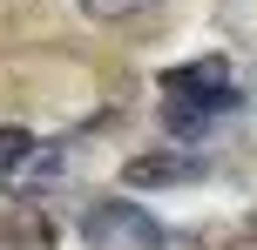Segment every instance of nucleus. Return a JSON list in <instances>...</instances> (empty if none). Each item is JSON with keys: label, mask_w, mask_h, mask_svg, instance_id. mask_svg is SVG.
<instances>
[{"label": "nucleus", "mask_w": 257, "mask_h": 250, "mask_svg": "<svg viewBox=\"0 0 257 250\" xmlns=\"http://www.w3.org/2000/svg\"><path fill=\"white\" fill-rule=\"evenodd\" d=\"M81 243L88 250H163V223L136 196H102L81 210Z\"/></svg>", "instance_id": "f257e3e1"}, {"label": "nucleus", "mask_w": 257, "mask_h": 250, "mask_svg": "<svg viewBox=\"0 0 257 250\" xmlns=\"http://www.w3.org/2000/svg\"><path fill=\"white\" fill-rule=\"evenodd\" d=\"M122 176H128V189H183V183H203L210 162L183 156V149H156V156H136Z\"/></svg>", "instance_id": "f03ea898"}, {"label": "nucleus", "mask_w": 257, "mask_h": 250, "mask_svg": "<svg viewBox=\"0 0 257 250\" xmlns=\"http://www.w3.org/2000/svg\"><path fill=\"white\" fill-rule=\"evenodd\" d=\"M230 102H210V95H183V88H163V129L176 135V142H196V135L217 129V115Z\"/></svg>", "instance_id": "7ed1b4c3"}, {"label": "nucleus", "mask_w": 257, "mask_h": 250, "mask_svg": "<svg viewBox=\"0 0 257 250\" xmlns=\"http://www.w3.org/2000/svg\"><path fill=\"white\" fill-rule=\"evenodd\" d=\"M54 176H61V149H27V162H21V169H14L7 176V183H54Z\"/></svg>", "instance_id": "20e7f679"}, {"label": "nucleus", "mask_w": 257, "mask_h": 250, "mask_svg": "<svg viewBox=\"0 0 257 250\" xmlns=\"http://www.w3.org/2000/svg\"><path fill=\"white\" fill-rule=\"evenodd\" d=\"M149 7H163V0H81L88 21H136V14H149Z\"/></svg>", "instance_id": "39448f33"}, {"label": "nucleus", "mask_w": 257, "mask_h": 250, "mask_svg": "<svg viewBox=\"0 0 257 250\" xmlns=\"http://www.w3.org/2000/svg\"><path fill=\"white\" fill-rule=\"evenodd\" d=\"M27 149H34V135L27 129H0V176H14L27 162Z\"/></svg>", "instance_id": "423d86ee"}, {"label": "nucleus", "mask_w": 257, "mask_h": 250, "mask_svg": "<svg viewBox=\"0 0 257 250\" xmlns=\"http://www.w3.org/2000/svg\"><path fill=\"white\" fill-rule=\"evenodd\" d=\"M163 250H217L210 230H190V237H163Z\"/></svg>", "instance_id": "0eeeda50"}, {"label": "nucleus", "mask_w": 257, "mask_h": 250, "mask_svg": "<svg viewBox=\"0 0 257 250\" xmlns=\"http://www.w3.org/2000/svg\"><path fill=\"white\" fill-rule=\"evenodd\" d=\"M250 243H257V223H250Z\"/></svg>", "instance_id": "6e6552de"}]
</instances>
